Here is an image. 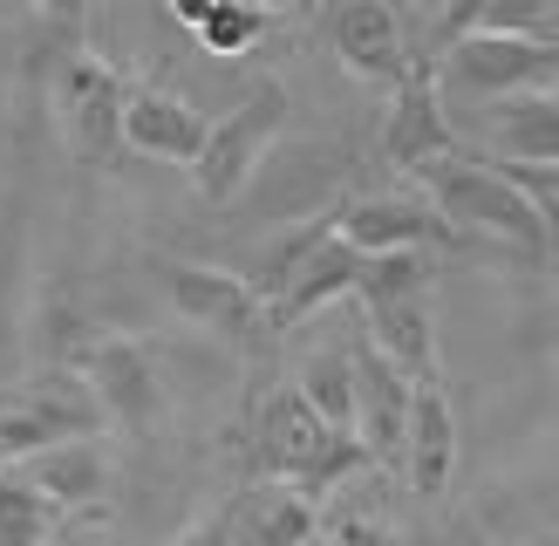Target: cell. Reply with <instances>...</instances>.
Wrapping results in <instances>:
<instances>
[{
  "label": "cell",
  "instance_id": "cell-4",
  "mask_svg": "<svg viewBox=\"0 0 559 546\" xmlns=\"http://www.w3.org/2000/svg\"><path fill=\"white\" fill-rule=\"evenodd\" d=\"M287 117H294V96H287V82H253L226 117L205 123V144L199 157H191V185H199V199L205 205H233L253 191V178L266 171V157L273 144L287 136Z\"/></svg>",
  "mask_w": 559,
  "mask_h": 546
},
{
  "label": "cell",
  "instance_id": "cell-21",
  "mask_svg": "<svg viewBox=\"0 0 559 546\" xmlns=\"http://www.w3.org/2000/svg\"><path fill=\"white\" fill-rule=\"evenodd\" d=\"M294 390L314 403L334 430H355V355H348V342H328V348L307 355Z\"/></svg>",
  "mask_w": 559,
  "mask_h": 546
},
{
  "label": "cell",
  "instance_id": "cell-8",
  "mask_svg": "<svg viewBox=\"0 0 559 546\" xmlns=\"http://www.w3.org/2000/svg\"><path fill=\"white\" fill-rule=\"evenodd\" d=\"M82 382H90V396L103 410V424H117L123 437H151L157 417H164V376H157V355L136 342V335H117V328H103L82 355Z\"/></svg>",
  "mask_w": 559,
  "mask_h": 546
},
{
  "label": "cell",
  "instance_id": "cell-22",
  "mask_svg": "<svg viewBox=\"0 0 559 546\" xmlns=\"http://www.w3.org/2000/svg\"><path fill=\"white\" fill-rule=\"evenodd\" d=\"M266 27H273V14L260 8V0H212L191 35H199V48L218 55V62H239V55H253L266 41Z\"/></svg>",
  "mask_w": 559,
  "mask_h": 546
},
{
  "label": "cell",
  "instance_id": "cell-14",
  "mask_svg": "<svg viewBox=\"0 0 559 546\" xmlns=\"http://www.w3.org/2000/svg\"><path fill=\"white\" fill-rule=\"evenodd\" d=\"M348 355H355V437L369 444L376 464H403V430H409L416 376H403L369 335H355Z\"/></svg>",
  "mask_w": 559,
  "mask_h": 546
},
{
  "label": "cell",
  "instance_id": "cell-16",
  "mask_svg": "<svg viewBox=\"0 0 559 546\" xmlns=\"http://www.w3.org/2000/svg\"><path fill=\"white\" fill-rule=\"evenodd\" d=\"M199 144H205V117L185 96L157 90V82H130V96H123V151L157 157V164H185L191 171Z\"/></svg>",
  "mask_w": 559,
  "mask_h": 546
},
{
  "label": "cell",
  "instance_id": "cell-17",
  "mask_svg": "<svg viewBox=\"0 0 559 546\" xmlns=\"http://www.w3.org/2000/svg\"><path fill=\"white\" fill-rule=\"evenodd\" d=\"M233 546H314L321 539V506L294 491L287 478H253L233 491Z\"/></svg>",
  "mask_w": 559,
  "mask_h": 546
},
{
  "label": "cell",
  "instance_id": "cell-30",
  "mask_svg": "<svg viewBox=\"0 0 559 546\" xmlns=\"http://www.w3.org/2000/svg\"><path fill=\"white\" fill-rule=\"evenodd\" d=\"M41 546H96L90 533H82V519H69V526L62 533H55V539H41Z\"/></svg>",
  "mask_w": 559,
  "mask_h": 546
},
{
  "label": "cell",
  "instance_id": "cell-29",
  "mask_svg": "<svg viewBox=\"0 0 559 546\" xmlns=\"http://www.w3.org/2000/svg\"><path fill=\"white\" fill-rule=\"evenodd\" d=\"M164 8H171V21H185V27H199V21H205V8H212V0H164Z\"/></svg>",
  "mask_w": 559,
  "mask_h": 546
},
{
  "label": "cell",
  "instance_id": "cell-26",
  "mask_svg": "<svg viewBox=\"0 0 559 546\" xmlns=\"http://www.w3.org/2000/svg\"><path fill=\"white\" fill-rule=\"evenodd\" d=\"M171 546H233V506H212V512H199V519H191V526H185Z\"/></svg>",
  "mask_w": 559,
  "mask_h": 546
},
{
  "label": "cell",
  "instance_id": "cell-18",
  "mask_svg": "<svg viewBox=\"0 0 559 546\" xmlns=\"http://www.w3.org/2000/svg\"><path fill=\"white\" fill-rule=\"evenodd\" d=\"M21 472L35 478L69 519H96L109 506V478H117V472H109L103 437H69V444H48L35 458H21Z\"/></svg>",
  "mask_w": 559,
  "mask_h": 546
},
{
  "label": "cell",
  "instance_id": "cell-12",
  "mask_svg": "<svg viewBox=\"0 0 559 546\" xmlns=\"http://www.w3.org/2000/svg\"><path fill=\"white\" fill-rule=\"evenodd\" d=\"M396 472L409 478V491L424 506L451 499V478H457V410L443 396V376H424L409 390V430H403V464Z\"/></svg>",
  "mask_w": 559,
  "mask_h": 546
},
{
  "label": "cell",
  "instance_id": "cell-10",
  "mask_svg": "<svg viewBox=\"0 0 559 546\" xmlns=\"http://www.w3.org/2000/svg\"><path fill=\"white\" fill-rule=\"evenodd\" d=\"M457 144V123H451V103L437 90V69L416 62L396 90H389V117H382V164L403 178H424L430 164H443Z\"/></svg>",
  "mask_w": 559,
  "mask_h": 546
},
{
  "label": "cell",
  "instance_id": "cell-13",
  "mask_svg": "<svg viewBox=\"0 0 559 546\" xmlns=\"http://www.w3.org/2000/svg\"><path fill=\"white\" fill-rule=\"evenodd\" d=\"M328 41H334V55H342V69L355 82H376V90H396V82L416 69L409 41H403V21H396L389 0H334Z\"/></svg>",
  "mask_w": 559,
  "mask_h": 546
},
{
  "label": "cell",
  "instance_id": "cell-15",
  "mask_svg": "<svg viewBox=\"0 0 559 546\" xmlns=\"http://www.w3.org/2000/svg\"><path fill=\"white\" fill-rule=\"evenodd\" d=\"M361 260H369V253H355V246L328 226V233L294 260V273L280 281V294L266 300L273 335H287V328H300L307 314H321V308H334V300H348L355 281H361Z\"/></svg>",
  "mask_w": 559,
  "mask_h": 546
},
{
  "label": "cell",
  "instance_id": "cell-34",
  "mask_svg": "<svg viewBox=\"0 0 559 546\" xmlns=\"http://www.w3.org/2000/svg\"><path fill=\"white\" fill-rule=\"evenodd\" d=\"M457 546H471V539H457Z\"/></svg>",
  "mask_w": 559,
  "mask_h": 546
},
{
  "label": "cell",
  "instance_id": "cell-24",
  "mask_svg": "<svg viewBox=\"0 0 559 546\" xmlns=\"http://www.w3.org/2000/svg\"><path fill=\"white\" fill-rule=\"evenodd\" d=\"M506 178L533 199V212L546 218V239H552V253H559V164H506Z\"/></svg>",
  "mask_w": 559,
  "mask_h": 546
},
{
  "label": "cell",
  "instance_id": "cell-25",
  "mask_svg": "<svg viewBox=\"0 0 559 546\" xmlns=\"http://www.w3.org/2000/svg\"><path fill=\"white\" fill-rule=\"evenodd\" d=\"M328 539L334 546H409L403 533H389L382 519H361V512H334L328 519Z\"/></svg>",
  "mask_w": 559,
  "mask_h": 546
},
{
  "label": "cell",
  "instance_id": "cell-6",
  "mask_svg": "<svg viewBox=\"0 0 559 546\" xmlns=\"http://www.w3.org/2000/svg\"><path fill=\"white\" fill-rule=\"evenodd\" d=\"M123 96H130V75L117 62H103L96 48H69L48 75V109H55V130L82 164H117L123 151Z\"/></svg>",
  "mask_w": 559,
  "mask_h": 546
},
{
  "label": "cell",
  "instance_id": "cell-23",
  "mask_svg": "<svg viewBox=\"0 0 559 546\" xmlns=\"http://www.w3.org/2000/svg\"><path fill=\"white\" fill-rule=\"evenodd\" d=\"M35 335H41V363H48V369H82V355H90V342L103 335V328H96V314L82 308V300L48 294Z\"/></svg>",
  "mask_w": 559,
  "mask_h": 546
},
{
  "label": "cell",
  "instance_id": "cell-5",
  "mask_svg": "<svg viewBox=\"0 0 559 546\" xmlns=\"http://www.w3.org/2000/svg\"><path fill=\"white\" fill-rule=\"evenodd\" d=\"M437 90L443 103H498L519 90H552L559 82V41L552 35H512V27H471V35L443 41L437 55Z\"/></svg>",
  "mask_w": 559,
  "mask_h": 546
},
{
  "label": "cell",
  "instance_id": "cell-19",
  "mask_svg": "<svg viewBox=\"0 0 559 546\" xmlns=\"http://www.w3.org/2000/svg\"><path fill=\"white\" fill-rule=\"evenodd\" d=\"M485 144L498 164H559V90H519L485 103Z\"/></svg>",
  "mask_w": 559,
  "mask_h": 546
},
{
  "label": "cell",
  "instance_id": "cell-2",
  "mask_svg": "<svg viewBox=\"0 0 559 546\" xmlns=\"http://www.w3.org/2000/svg\"><path fill=\"white\" fill-rule=\"evenodd\" d=\"M361 335L403 376H437V260L430 253H369L361 260Z\"/></svg>",
  "mask_w": 559,
  "mask_h": 546
},
{
  "label": "cell",
  "instance_id": "cell-20",
  "mask_svg": "<svg viewBox=\"0 0 559 546\" xmlns=\"http://www.w3.org/2000/svg\"><path fill=\"white\" fill-rule=\"evenodd\" d=\"M62 526H69V512L55 506L21 464H0V546H41Z\"/></svg>",
  "mask_w": 559,
  "mask_h": 546
},
{
  "label": "cell",
  "instance_id": "cell-28",
  "mask_svg": "<svg viewBox=\"0 0 559 546\" xmlns=\"http://www.w3.org/2000/svg\"><path fill=\"white\" fill-rule=\"evenodd\" d=\"M260 8H266V14H300V21H307V14H321L328 0H260Z\"/></svg>",
  "mask_w": 559,
  "mask_h": 546
},
{
  "label": "cell",
  "instance_id": "cell-9",
  "mask_svg": "<svg viewBox=\"0 0 559 546\" xmlns=\"http://www.w3.org/2000/svg\"><path fill=\"white\" fill-rule=\"evenodd\" d=\"M103 410L90 396V382H75V369H48L27 396L0 403V464H21L48 444H69V437H96Z\"/></svg>",
  "mask_w": 559,
  "mask_h": 546
},
{
  "label": "cell",
  "instance_id": "cell-32",
  "mask_svg": "<svg viewBox=\"0 0 559 546\" xmlns=\"http://www.w3.org/2000/svg\"><path fill=\"white\" fill-rule=\"evenodd\" d=\"M539 546H559V526H552V533H546V539H539Z\"/></svg>",
  "mask_w": 559,
  "mask_h": 546
},
{
  "label": "cell",
  "instance_id": "cell-1",
  "mask_svg": "<svg viewBox=\"0 0 559 546\" xmlns=\"http://www.w3.org/2000/svg\"><path fill=\"white\" fill-rule=\"evenodd\" d=\"M369 444H361L355 430H334L314 403H307L294 382H280V390L260 403L253 417V478H287L294 491L307 499H334L348 478L369 472Z\"/></svg>",
  "mask_w": 559,
  "mask_h": 546
},
{
  "label": "cell",
  "instance_id": "cell-7",
  "mask_svg": "<svg viewBox=\"0 0 559 546\" xmlns=\"http://www.w3.org/2000/svg\"><path fill=\"white\" fill-rule=\"evenodd\" d=\"M151 273L164 300L205 335L233 342V348H260L273 342V321H266V294L233 266H205V260H178V253H151Z\"/></svg>",
  "mask_w": 559,
  "mask_h": 546
},
{
  "label": "cell",
  "instance_id": "cell-31",
  "mask_svg": "<svg viewBox=\"0 0 559 546\" xmlns=\"http://www.w3.org/2000/svg\"><path fill=\"white\" fill-rule=\"evenodd\" d=\"M41 8H48V14H62V21H69V14H82V0H41Z\"/></svg>",
  "mask_w": 559,
  "mask_h": 546
},
{
  "label": "cell",
  "instance_id": "cell-3",
  "mask_svg": "<svg viewBox=\"0 0 559 546\" xmlns=\"http://www.w3.org/2000/svg\"><path fill=\"white\" fill-rule=\"evenodd\" d=\"M416 185H424V199L451 218L457 239H498V246H512L519 260H546V253H552L546 218H539L533 199H525V191L506 178V164H485V157L451 151L443 164H430Z\"/></svg>",
  "mask_w": 559,
  "mask_h": 546
},
{
  "label": "cell",
  "instance_id": "cell-33",
  "mask_svg": "<svg viewBox=\"0 0 559 546\" xmlns=\"http://www.w3.org/2000/svg\"><path fill=\"white\" fill-rule=\"evenodd\" d=\"M314 546H334V539H328V533H321V539H314Z\"/></svg>",
  "mask_w": 559,
  "mask_h": 546
},
{
  "label": "cell",
  "instance_id": "cell-11",
  "mask_svg": "<svg viewBox=\"0 0 559 546\" xmlns=\"http://www.w3.org/2000/svg\"><path fill=\"white\" fill-rule=\"evenodd\" d=\"M334 233L355 253H437V246H464L430 199H403V191H376V199H334Z\"/></svg>",
  "mask_w": 559,
  "mask_h": 546
},
{
  "label": "cell",
  "instance_id": "cell-27",
  "mask_svg": "<svg viewBox=\"0 0 559 546\" xmlns=\"http://www.w3.org/2000/svg\"><path fill=\"white\" fill-rule=\"evenodd\" d=\"M485 8H491V0H443V41H457L464 27H478Z\"/></svg>",
  "mask_w": 559,
  "mask_h": 546
}]
</instances>
